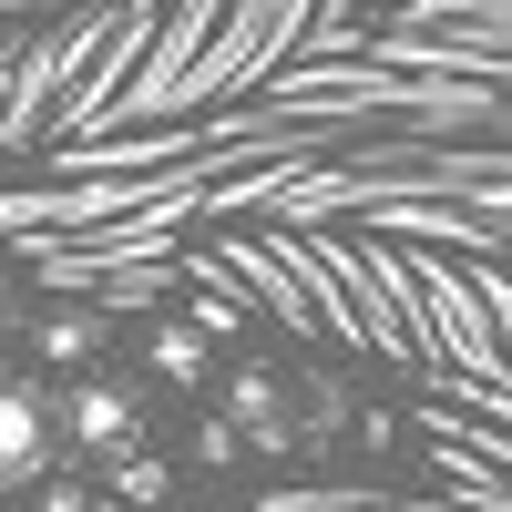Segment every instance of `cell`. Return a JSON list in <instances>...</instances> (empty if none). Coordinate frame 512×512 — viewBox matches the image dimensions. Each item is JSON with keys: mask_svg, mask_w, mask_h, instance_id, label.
<instances>
[{"mask_svg": "<svg viewBox=\"0 0 512 512\" xmlns=\"http://www.w3.org/2000/svg\"><path fill=\"white\" fill-rule=\"evenodd\" d=\"M52 461H62V400L0 369V492L21 502L31 482H52Z\"/></svg>", "mask_w": 512, "mask_h": 512, "instance_id": "6da1fadb", "label": "cell"}, {"mask_svg": "<svg viewBox=\"0 0 512 512\" xmlns=\"http://www.w3.org/2000/svg\"><path fill=\"white\" fill-rule=\"evenodd\" d=\"M62 431H72V451L113 461V451H134V441H144V400L123 390V379H82V390L62 400Z\"/></svg>", "mask_w": 512, "mask_h": 512, "instance_id": "7a4b0ae2", "label": "cell"}, {"mask_svg": "<svg viewBox=\"0 0 512 512\" xmlns=\"http://www.w3.org/2000/svg\"><path fill=\"white\" fill-rule=\"evenodd\" d=\"M154 369L175 379V390H195V379H205V338L195 328H154Z\"/></svg>", "mask_w": 512, "mask_h": 512, "instance_id": "3957f363", "label": "cell"}, {"mask_svg": "<svg viewBox=\"0 0 512 512\" xmlns=\"http://www.w3.org/2000/svg\"><path fill=\"white\" fill-rule=\"evenodd\" d=\"M93 338H103V318H52V328H41V349H52V359H82Z\"/></svg>", "mask_w": 512, "mask_h": 512, "instance_id": "277c9868", "label": "cell"}, {"mask_svg": "<svg viewBox=\"0 0 512 512\" xmlns=\"http://www.w3.org/2000/svg\"><path fill=\"white\" fill-rule=\"evenodd\" d=\"M236 420H256V431L277 441V390H267V379H236Z\"/></svg>", "mask_w": 512, "mask_h": 512, "instance_id": "5b68a950", "label": "cell"}, {"mask_svg": "<svg viewBox=\"0 0 512 512\" xmlns=\"http://www.w3.org/2000/svg\"><path fill=\"white\" fill-rule=\"evenodd\" d=\"M123 461V502H154L164 492V461H134V451H113Z\"/></svg>", "mask_w": 512, "mask_h": 512, "instance_id": "8992f818", "label": "cell"}, {"mask_svg": "<svg viewBox=\"0 0 512 512\" xmlns=\"http://www.w3.org/2000/svg\"><path fill=\"white\" fill-rule=\"evenodd\" d=\"M0 349H11V267H0Z\"/></svg>", "mask_w": 512, "mask_h": 512, "instance_id": "52a82bcc", "label": "cell"}]
</instances>
